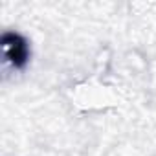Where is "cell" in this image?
I'll return each mask as SVG.
<instances>
[{
  "label": "cell",
  "instance_id": "cell-1",
  "mask_svg": "<svg viewBox=\"0 0 156 156\" xmlns=\"http://www.w3.org/2000/svg\"><path fill=\"white\" fill-rule=\"evenodd\" d=\"M2 53L6 62H9L13 68H22L30 59V48L24 37L13 31H6L2 35Z\"/></svg>",
  "mask_w": 156,
  "mask_h": 156
}]
</instances>
